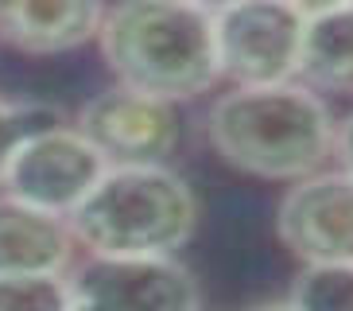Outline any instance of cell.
I'll return each instance as SVG.
<instances>
[{
  "instance_id": "ac0fdd59",
  "label": "cell",
  "mask_w": 353,
  "mask_h": 311,
  "mask_svg": "<svg viewBox=\"0 0 353 311\" xmlns=\"http://www.w3.org/2000/svg\"><path fill=\"white\" fill-rule=\"evenodd\" d=\"M249 311H299V308H295V303H256V308H249Z\"/></svg>"
},
{
  "instance_id": "2e32d148",
  "label": "cell",
  "mask_w": 353,
  "mask_h": 311,
  "mask_svg": "<svg viewBox=\"0 0 353 311\" xmlns=\"http://www.w3.org/2000/svg\"><path fill=\"white\" fill-rule=\"evenodd\" d=\"M303 16H322V12H334V8H345L353 0H291Z\"/></svg>"
},
{
  "instance_id": "7c38bea8",
  "label": "cell",
  "mask_w": 353,
  "mask_h": 311,
  "mask_svg": "<svg viewBox=\"0 0 353 311\" xmlns=\"http://www.w3.org/2000/svg\"><path fill=\"white\" fill-rule=\"evenodd\" d=\"M0 311H78V292L63 272H16L0 276Z\"/></svg>"
},
{
  "instance_id": "30bf717a",
  "label": "cell",
  "mask_w": 353,
  "mask_h": 311,
  "mask_svg": "<svg viewBox=\"0 0 353 311\" xmlns=\"http://www.w3.org/2000/svg\"><path fill=\"white\" fill-rule=\"evenodd\" d=\"M74 229L63 214L0 195V276L63 272L74 261Z\"/></svg>"
},
{
  "instance_id": "5bb4252c",
  "label": "cell",
  "mask_w": 353,
  "mask_h": 311,
  "mask_svg": "<svg viewBox=\"0 0 353 311\" xmlns=\"http://www.w3.org/2000/svg\"><path fill=\"white\" fill-rule=\"evenodd\" d=\"M54 113L51 109H39V105H12V102H0V176L8 167L12 152L28 140L32 133L39 129H51Z\"/></svg>"
},
{
  "instance_id": "e0dca14e",
  "label": "cell",
  "mask_w": 353,
  "mask_h": 311,
  "mask_svg": "<svg viewBox=\"0 0 353 311\" xmlns=\"http://www.w3.org/2000/svg\"><path fill=\"white\" fill-rule=\"evenodd\" d=\"M190 4H198V8H206V12H214V16H218L221 8H229V4H237V0H190Z\"/></svg>"
},
{
  "instance_id": "9a60e30c",
  "label": "cell",
  "mask_w": 353,
  "mask_h": 311,
  "mask_svg": "<svg viewBox=\"0 0 353 311\" xmlns=\"http://www.w3.org/2000/svg\"><path fill=\"white\" fill-rule=\"evenodd\" d=\"M334 152H338V160H342V171H350V176H353V113L345 117L342 124H338V136H334Z\"/></svg>"
},
{
  "instance_id": "4fadbf2b",
  "label": "cell",
  "mask_w": 353,
  "mask_h": 311,
  "mask_svg": "<svg viewBox=\"0 0 353 311\" xmlns=\"http://www.w3.org/2000/svg\"><path fill=\"white\" fill-rule=\"evenodd\" d=\"M299 311H353V265H307L291 284Z\"/></svg>"
},
{
  "instance_id": "9c48e42d",
  "label": "cell",
  "mask_w": 353,
  "mask_h": 311,
  "mask_svg": "<svg viewBox=\"0 0 353 311\" xmlns=\"http://www.w3.org/2000/svg\"><path fill=\"white\" fill-rule=\"evenodd\" d=\"M105 0H0V39L23 55H63L97 39Z\"/></svg>"
},
{
  "instance_id": "6da1fadb",
  "label": "cell",
  "mask_w": 353,
  "mask_h": 311,
  "mask_svg": "<svg viewBox=\"0 0 353 311\" xmlns=\"http://www.w3.org/2000/svg\"><path fill=\"white\" fill-rule=\"evenodd\" d=\"M330 109L322 105L319 90L303 82L280 86H237L221 93L206 113L210 148L256 179H283L299 183L314 176L334 152Z\"/></svg>"
},
{
  "instance_id": "8fae6325",
  "label": "cell",
  "mask_w": 353,
  "mask_h": 311,
  "mask_svg": "<svg viewBox=\"0 0 353 311\" xmlns=\"http://www.w3.org/2000/svg\"><path fill=\"white\" fill-rule=\"evenodd\" d=\"M299 78L311 90L353 93V4L307 16Z\"/></svg>"
},
{
  "instance_id": "ba28073f",
  "label": "cell",
  "mask_w": 353,
  "mask_h": 311,
  "mask_svg": "<svg viewBox=\"0 0 353 311\" xmlns=\"http://www.w3.org/2000/svg\"><path fill=\"white\" fill-rule=\"evenodd\" d=\"M280 241L307 265H353V176L314 171L276 210Z\"/></svg>"
},
{
  "instance_id": "277c9868",
  "label": "cell",
  "mask_w": 353,
  "mask_h": 311,
  "mask_svg": "<svg viewBox=\"0 0 353 311\" xmlns=\"http://www.w3.org/2000/svg\"><path fill=\"white\" fill-rule=\"evenodd\" d=\"M221 78L237 86H280L299 78L307 16L291 0H237L214 16Z\"/></svg>"
},
{
  "instance_id": "5b68a950",
  "label": "cell",
  "mask_w": 353,
  "mask_h": 311,
  "mask_svg": "<svg viewBox=\"0 0 353 311\" xmlns=\"http://www.w3.org/2000/svg\"><path fill=\"white\" fill-rule=\"evenodd\" d=\"M109 164L78 129H39L12 152L0 187L4 195L32 202L39 210L70 218L85 202V195L105 179Z\"/></svg>"
},
{
  "instance_id": "7a4b0ae2",
  "label": "cell",
  "mask_w": 353,
  "mask_h": 311,
  "mask_svg": "<svg viewBox=\"0 0 353 311\" xmlns=\"http://www.w3.org/2000/svg\"><path fill=\"white\" fill-rule=\"evenodd\" d=\"M121 86L163 102H187L221 78L214 12L190 0H117L97 31Z\"/></svg>"
},
{
  "instance_id": "3957f363",
  "label": "cell",
  "mask_w": 353,
  "mask_h": 311,
  "mask_svg": "<svg viewBox=\"0 0 353 311\" xmlns=\"http://www.w3.org/2000/svg\"><path fill=\"white\" fill-rule=\"evenodd\" d=\"M66 222L90 257H171L194 238L198 202L167 164L109 167Z\"/></svg>"
},
{
  "instance_id": "8992f818",
  "label": "cell",
  "mask_w": 353,
  "mask_h": 311,
  "mask_svg": "<svg viewBox=\"0 0 353 311\" xmlns=\"http://www.w3.org/2000/svg\"><path fill=\"white\" fill-rule=\"evenodd\" d=\"M78 133L105 156L109 167H159L179 144L175 102L113 86L82 105Z\"/></svg>"
},
{
  "instance_id": "52a82bcc",
  "label": "cell",
  "mask_w": 353,
  "mask_h": 311,
  "mask_svg": "<svg viewBox=\"0 0 353 311\" xmlns=\"http://www.w3.org/2000/svg\"><path fill=\"white\" fill-rule=\"evenodd\" d=\"M78 311H198V280L175 257H90L74 269Z\"/></svg>"
}]
</instances>
